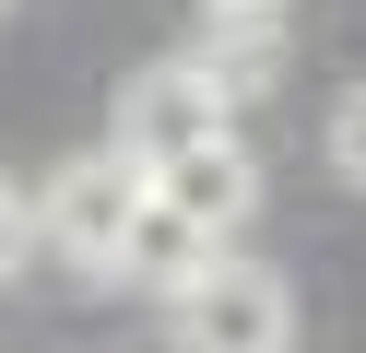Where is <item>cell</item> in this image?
I'll list each match as a JSON object with an SVG mask.
<instances>
[{
  "label": "cell",
  "instance_id": "obj_8",
  "mask_svg": "<svg viewBox=\"0 0 366 353\" xmlns=\"http://www.w3.org/2000/svg\"><path fill=\"white\" fill-rule=\"evenodd\" d=\"M24 235H36V224H24V188L0 177V282H12V259H24Z\"/></svg>",
  "mask_w": 366,
  "mask_h": 353
},
{
  "label": "cell",
  "instance_id": "obj_9",
  "mask_svg": "<svg viewBox=\"0 0 366 353\" xmlns=\"http://www.w3.org/2000/svg\"><path fill=\"white\" fill-rule=\"evenodd\" d=\"M201 12H213V24H272L284 0H201Z\"/></svg>",
  "mask_w": 366,
  "mask_h": 353
},
{
  "label": "cell",
  "instance_id": "obj_7",
  "mask_svg": "<svg viewBox=\"0 0 366 353\" xmlns=\"http://www.w3.org/2000/svg\"><path fill=\"white\" fill-rule=\"evenodd\" d=\"M331 165H342L355 188H366V83H355V94L331 106Z\"/></svg>",
  "mask_w": 366,
  "mask_h": 353
},
{
  "label": "cell",
  "instance_id": "obj_2",
  "mask_svg": "<svg viewBox=\"0 0 366 353\" xmlns=\"http://www.w3.org/2000/svg\"><path fill=\"white\" fill-rule=\"evenodd\" d=\"M130 212H142V165H130V153H71L48 188H36L24 224L48 235V259L107 271V259H119V235H130Z\"/></svg>",
  "mask_w": 366,
  "mask_h": 353
},
{
  "label": "cell",
  "instance_id": "obj_6",
  "mask_svg": "<svg viewBox=\"0 0 366 353\" xmlns=\"http://www.w3.org/2000/svg\"><path fill=\"white\" fill-rule=\"evenodd\" d=\"M189 71L224 94V106H248V94L284 83V36H272V24H213V36L189 47Z\"/></svg>",
  "mask_w": 366,
  "mask_h": 353
},
{
  "label": "cell",
  "instance_id": "obj_4",
  "mask_svg": "<svg viewBox=\"0 0 366 353\" xmlns=\"http://www.w3.org/2000/svg\"><path fill=\"white\" fill-rule=\"evenodd\" d=\"M142 188L177 212V224H201L224 247V235L260 212V165H248V141L224 130V141H189V153H166V165H142Z\"/></svg>",
  "mask_w": 366,
  "mask_h": 353
},
{
  "label": "cell",
  "instance_id": "obj_5",
  "mask_svg": "<svg viewBox=\"0 0 366 353\" xmlns=\"http://www.w3.org/2000/svg\"><path fill=\"white\" fill-rule=\"evenodd\" d=\"M201 259H213V235H201V224H177V212L142 188V212H130V235H119V259H107V271H119V282H142V295H177Z\"/></svg>",
  "mask_w": 366,
  "mask_h": 353
},
{
  "label": "cell",
  "instance_id": "obj_1",
  "mask_svg": "<svg viewBox=\"0 0 366 353\" xmlns=\"http://www.w3.org/2000/svg\"><path fill=\"white\" fill-rule=\"evenodd\" d=\"M166 329H177V353H295V295H284V271L213 247L166 295Z\"/></svg>",
  "mask_w": 366,
  "mask_h": 353
},
{
  "label": "cell",
  "instance_id": "obj_3",
  "mask_svg": "<svg viewBox=\"0 0 366 353\" xmlns=\"http://www.w3.org/2000/svg\"><path fill=\"white\" fill-rule=\"evenodd\" d=\"M224 130H237V106H224V94L201 83L189 59H154V71H130V83H119V141H107V153L166 165V153H189V141H224Z\"/></svg>",
  "mask_w": 366,
  "mask_h": 353
}]
</instances>
